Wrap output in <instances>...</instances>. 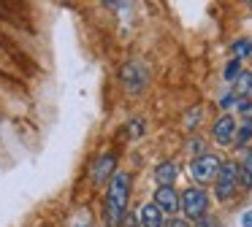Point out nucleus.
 I'll return each mask as SVG.
<instances>
[{"instance_id":"nucleus-9","label":"nucleus","mask_w":252,"mask_h":227,"mask_svg":"<svg viewBox=\"0 0 252 227\" xmlns=\"http://www.w3.org/2000/svg\"><path fill=\"white\" fill-rule=\"evenodd\" d=\"M114 165H117V157L114 154H103V157H100V160L93 165L95 184H106V181H109V173H114Z\"/></svg>"},{"instance_id":"nucleus-18","label":"nucleus","mask_w":252,"mask_h":227,"mask_svg":"<svg viewBox=\"0 0 252 227\" xmlns=\"http://www.w3.org/2000/svg\"><path fill=\"white\" fill-rule=\"evenodd\" d=\"M217 103H220V108H222V111H228V108H233L236 103H239V97H236L233 92H228V95H222Z\"/></svg>"},{"instance_id":"nucleus-14","label":"nucleus","mask_w":252,"mask_h":227,"mask_svg":"<svg viewBox=\"0 0 252 227\" xmlns=\"http://www.w3.org/2000/svg\"><path fill=\"white\" fill-rule=\"evenodd\" d=\"M230 52H233V59H244V57H250V54H252V41H247V38H239V41H233Z\"/></svg>"},{"instance_id":"nucleus-13","label":"nucleus","mask_w":252,"mask_h":227,"mask_svg":"<svg viewBox=\"0 0 252 227\" xmlns=\"http://www.w3.org/2000/svg\"><path fill=\"white\" fill-rule=\"evenodd\" d=\"M233 95H236V97H250V95H252V70H244V73L236 79Z\"/></svg>"},{"instance_id":"nucleus-4","label":"nucleus","mask_w":252,"mask_h":227,"mask_svg":"<svg viewBox=\"0 0 252 227\" xmlns=\"http://www.w3.org/2000/svg\"><path fill=\"white\" fill-rule=\"evenodd\" d=\"M206 208H209V198L203 192V187H187L182 192V211H185L187 219H201L206 216Z\"/></svg>"},{"instance_id":"nucleus-20","label":"nucleus","mask_w":252,"mask_h":227,"mask_svg":"<svg viewBox=\"0 0 252 227\" xmlns=\"http://www.w3.org/2000/svg\"><path fill=\"white\" fill-rule=\"evenodd\" d=\"M195 227H217V219H214V216H201V219L195 222Z\"/></svg>"},{"instance_id":"nucleus-11","label":"nucleus","mask_w":252,"mask_h":227,"mask_svg":"<svg viewBox=\"0 0 252 227\" xmlns=\"http://www.w3.org/2000/svg\"><path fill=\"white\" fill-rule=\"evenodd\" d=\"M141 225L144 227H163V211L155 203H147L141 208Z\"/></svg>"},{"instance_id":"nucleus-5","label":"nucleus","mask_w":252,"mask_h":227,"mask_svg":"<svg viewBox=\"0 0 252 227\" xmlns=\"http://www.w3.org/2000/svg\"><path fill=\"white\" fill-rule=\"evenodd\" d=\"M120 81H122V86H125L130 95H136V92H141L144 86H147L149 73H147V68H144L138 59H130V62H125L120 68Z\"/></svg>"},{"instance_id":"nucleus-12","label":"nucleus","mask_w":252,"mask_h":227,"mask_svg":"<svg viewBox=\"0 0 252 227\" xmlns=\"http://www.w3.org/2000/svg\"><path fill=\"white\" fill-rule=\"evenodd\" d=\"M250 141H252V116H244L239 122V130H236V141H233V143L244 151V146L250 143Z\"/></svg>"},{"instance_id":"nucleus-15","label":"nucleus","mask_w":252,"mask_h":227,"mask_svg":"<svg viewBox=\"0 0 252 227\" xmlns=\"http://www.w3.org/2000/svg\"><path fill=\"white\" fill-rule=\"evenodd\" d=\"M244 73V68H241V59H230L228 65H225V70H222V79L225 81H230V84H236V79Z\"/></svg>"},{"instance_id":"nucleus-8","label":"nucleus","mask_w":252,"mask_h":227,"mask_svg":"<svg viewBox=\"0 0 252 227\" xmlns=\"http://www.w3.org/2000/svg\"><path fill=\"white\" fill-rule=\"evenodd\" d=\"M176 176H179V165H176V162H171V160L160 162V165L155 168V181H158L160 187H174Z\"/></svg>"},{"instance_id":"nucleus-23","label":"nucleus","mask_w":252,"mask_h":227,"mask_svg":"<svg viewBox=\"0 0 252 227\" xmlns=\"http://www.w3.org/2000/svg\"><path fill=\"white\" fill-rule=\"evenodd\" d=\"M144 133V124H141V119H133V135H141Z\"/></svg>"},{"instance_id":"nucleus-22","label":"nucleus","mask_w":252,"mask_h":227,"mask_svg":"<svg viewBox=\"0 0 252 227\" xmlns=\"http://www.w3.org/2000/svg\"><path fill=\"white\" fill-rule=\"evenodd\" d=\"M168 227H190V222H187V219H176V216H174V219L168 222Z\"/></svg>"},{"instance_id":"nucleus-24","label":"nucleus","mask_w":252,"mask_h":227,"mask_svg":"<svg viewBox=\"0 0 252 227\" xmlns=\"http://www.w3.org/2000/svg\"><path fill=\"white\" fill-rule=\"evenodd\" d=\"M125 227H136V216H125Z\"/></svg>"},{"instance_id":"nucleus-25","label":"nucleus","mask_w":252,"mask_h":227,"mask_svg":"<svg viewBox=\"0 0 252 227\" xmlns=\"http://www.w3.org/2000/svg\"><path fill=\"white\" fill-rule=\"evenodd\" d=\"M250 8H252V3H250Z\"/></svg>"},{"instance_id":"nucleus-21","label":"nucleus","mask_w":252,"mask_h":227,"mask_svg":"<svg viewBox=\"0 0 252 227\" xmlns=\"http://www.w3.org/2000/svg\"><path fill=\"white\" fill-rule=\"evenodd\" d=\"M241 227H252V208L244 211V216H241Z\"/></svg>"},{"instance_id":"nucleus-16","label":"nucleus","mask_w":252,"mask_h":227,"mask_svg":"<svg viewBox=\"0 0 252 227\" xmlns=\"http://www.w3.org/2000/svg\"><path fill=\"white\" fill-rule=\"evenodd\" d=\"M201 116H203V106H195V108H190V111L185 114V127H187V130L198 127V124H201L198 119H201Z\"/></svg>"},{"instance_id":"nucleus-19","label":"nucleus","mask_w":252,"mask_h":227,"mask_svg":"<svg viewBox=\"0 0 252 227\" xmlns=\"http://www.w3.org/2000/svg\"><path fill=\"white\" fill-rule=\"evenodd\" d=\"M236 108H239V114H247V116H250V111H252V103L247 100V97H239V103H236Z\"/></svg>"},{"instance_id":"nucleus-2","label":"nucleus","mask_w":252,"mask_h":227,"mask_svg":"<svg viewBox=\"0 0 252 227\" xmlns=\"http://www.w3.org/2000/svg\"><path fill=\"white\" fill-rule=\"evenodd\" d=\"M220 168H222V160L217 154H203L190 160V176L195 184H209V181H217Z\"/></svg>"},{"instance_id":"nucleus-3","label":"nucleus","mask_w":252,"mask_h":227,"mask_svg":"<svg viewBox=\"0 0 252 227\" xmlns=\"http://www.w3.org/2000/svg\"><path fill=\"white\" fill-rule=\"evenodd\" d=\"M239 162H222V168H220V176L217 181H214V195H217V200H230L236 195V189H239Z\"/></svg>"},{"instance_id":"nucleus-17","label":"nucleus","mask_w":252,"mask_h":227,"mask_svg":"<svg viewBox=\"0 0 252 227\" xmlns=\"http://www.w3.org/2000/svg\"><path fill=\"white\" fill-rule=\"evenodd\" d=\"M187 149H190L192 160L206 154V143H203V138H190V141H187Z\"/></svg>"},{"instance_id":"nucleus-7","label":"nucleus","mask_w":252,"mask_h":227,"mask_svg":"<svg viewBox=\"0 0 252 227\" xmlns=\"http://www.w3.org/2000/svg\"><path fill=\"white\" fill-rule=\"evenodd\" d=\"M155 205H158L163 214H176L182 208V195L176 192L174 187H158L155 189Z\"/></svg>"},{"instance_id":"nucleus-6","label":"nucleus","mask_w":252,"mask_h":227,"mask_svg":"<svg viewBox=\"0 0 252 227\" xmlns=\"http://www.w3.org/2000/svg\"><path fill=\"white\" fill-rule=\"evenodd\" d=\"M236 130H239L236 119L230 116V114H222V116L212 124V138L217 141L220 146H230L236 141Z\"/></svg>"},{"instance_id":"nucleus-10","label":"nucleus","mask_w":252,"mask_h":227,"mask_svg":"<svg viewBox=\"0 0 252 227\" xmlns=\"http://www.w3.org/2000/svg\"><path fill=\"white\" fill-rule=\"evenodd\" d=\"M239 181L244 189H252V149L241 151V160H239Z\"/></svg>"},{"instance_id":"nucleus-1","label":"nucleus","mask_w":252,"mask_h":227,"mask_svg":"<svg viewBox=\"0 0 252 227\" xmlns=\"http://www.w3.org/2000/svg\"><path fill=\"white\" fill-rule=\"evenodd\" d=\"M127 198H130V173L120 170L109 181V195H106V219L111 227H120L125 222Z\"/></svg>"}]
</instances>
